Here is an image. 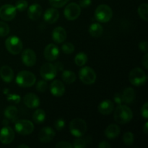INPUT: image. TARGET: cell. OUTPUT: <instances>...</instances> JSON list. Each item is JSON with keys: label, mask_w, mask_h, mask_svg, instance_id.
I'll use <instances>...</instances> for the list:
<instances>
[{"label": "cell", "mask_w": 148, "mask_h": 148, "mask_svg": "<svg viewBox=\"0 0 148 148\" xmlns=\"http://www.w3.org/2000/svg\"><path fill=\"white\" fill-rule=\"evenodd\" d=\"M17 114H18V111H17V108L13 106H8L4 111V116L8 119H14L17 116Z\"/></svg>", "instance_id": "cell-28"}, {"label": "cell", "mask_w": 148, "mask_h": 148, "mask_svg": "<svg viewBox=\"0 0 148 148\" xmlns=\"http://www.w3.org/2000/svg\"><path fill=\"white\" fill-rule=\"evenodd\" d=\"M80 6L75 2L67 4L64 10V16L67 20H75L80 15Z\"/></svg>", "instance_id": "cell-10"}, {"label": "cell", "mask_w": 148, "mask_h": 148, "mask_svg": "<svg viewBox=\"0 0 148 148\" xmlns=\"http://www.w3.org/2000/svg\"><path fill=\"white\" fill-rule=\"evenodd\" d=\"M142 64L144 66V67L145 69H148V53H145V55L144 56V57L143 58V60H142Z\"/></svg>", "instance_id": "cell-44"}, {"label": "cell", "mask_w": 148, "mask_h": 148, "mask_svg": "<svg viewBox=\"0 0 148 148\" xmlns=\"http://www.w3.org/2000/svg\"><path fill=\"white\" fill-rule=\"evenodd\" d=\"M15 7L12 4H4L0 7V18L4 21H10L16 16Z\"/></svg>", "instance_id": "cell-11"}, {"label": "cell", "mask_w": 148, "mask_h": 148, "mask_svg": "<svg viewBox=\"0 0 148 148\" xmlns=\"http://www.w3.org/2000/svg\"><path fill=\"white\" fill-rule=\"evenodd\" d=\"M72 146L75 148H84L86 147V141L83 139H80L78 137V139L74 141Z\"/></svg>", "instance_id": "cell-36"}, {"label": "cell", "mask_w": 148, "mask_h": 148, "mask_svg": "<svg viewBox=\"0 0 148 148\" xmlns=\"http://www.w3.org/2000/svg\"><path fill=\"white\" fill-rule=\"evenodd\" d=\"M79 77L80 80L85 85H92L96 80V73L89 66L82 67L79 70Z\"/></svg>", "instance_id": "cell-7"}, {"label": "cell", "mask_w": 148, "mask_h": 148, "mask_svg": "<svg viewBox=\"0 0 148 148\" xmlns=\"http://www.w3.org/2000/svg\"><path fill=\"white\" fill-rule=\"evenodd\" d=\"M43 55H44V57L46 58V60L49 61V62L56 60L59 55V48L55 44L50 43L45 48Z\"/></svg>", "instance_id": "cell-14"}, {"label": "cell", "mask_w": 148, "mask_h": 148, "mask_svg": "<svg viewBox=\"0 0 148 148\" xmlns=\"http://www.w3.org/2000/svg\"><path fill=\"white\" fill-rule=\"evenodd\" d=\"M14 138V132L10 127H4L0 131V142L2 144L8 145L13 141Z\"/></svg>", "instance_id": "cell-13"}, {"label": "cell", "mask_w": 148, "mask_h": 148, "mask_svg": "<svg viewBox=\"0 0 148 148\" xmlns=\"http://www.w3.org/2000/svg\"><path fill=\"white\" fill-rule=\"evenodd\" d=\"M59 17V12L56 8H49L45 12L43 19L45 21L50 24L56 23Z\"/></svg>", "instance_id": "cell-20"}, {"label": "cell", "mask_w": 148, "mask_h": 148, "mask_svg": "<svg viewBox=\"0 0 148 148\" xmlns=\"http://www.w3.org/2000/svg\"><path fill=\"white\" fill-rule=\"evenodd\" d=\"M62 78L64 82L67 84H71L74 82L76 79V75L75 72L70 70L64 71L62 75Z\"/></svg>", "instance_id": "cell-27"}, {"label": "cell", "mask_w": 148, "mask_h": 148, "mask_svg": "<svg viewBox=\"0 0 148 148\" xmlns=\"http://www.w3.org/2000/svg\"><path fill=\"white\" fill-rule=\"evenodd\" d=\"M114 100L116 103L118 104H121V103L123 102V99H122V95H121V93H116L115 94L114 97Z\"/></svg>", "instance_id": "cell-43"}, {"label": "cell", "mask_w": 148, "mask_h": 148, "mask_svg": "<svg viewBox=\"0 0 148 148\" xmlns=\"http://www.w3.org/2000/svg\"><path fill=\"white\" fill-rule=\"evenodd\" d=\"M87 124L82 119L76 118L71 121L69 124V130L71 134L76 137H81L87 131Z\"/></svg>", "instance_id": "cell-2"}, {"label": "cell", "mask_w": 148, "mask_h": 148, "mask_svg": "<svg viewBox=\"0 0 148 148\" xmlns=\"http://www.w3.org/2000/svg\"><path fill=\"white\" fill-rule=\"evenodd\" d=\"M10 29L8 25L4 22L0 21V36L4 37L10 33Z\"/></svg>", "instance_id": "cell-32"}, {"label": "cell", "mask_w": 148, "mask_h": 148, "mask_svg": "<svg viewBox=\"0 0 148 148\" xmlns=\"http://www.w3.org/2000/svg\"><path fill=\"white\" fill-rule=\"evenodd\" d=\"M132 111L130 107L125 105L118 106L114 112V119L118 124H124L132 119Z\"/></svg>", "instance_id": "cell-1"}, {"label": "cell", "mask_w": 148, "mask_h": 148, "mask_svg": "<svg viewBox=\"0 0 148 148\" xmlns=\"http://www.w3.org/2000/svg\"><path fill=\"white\" fill-rule=\"evenodd\" d=\"M129 79L131 84L134 86H142L147 81V75L140 68H134L130 72Z\"/></svg>", "instance_id": "cell-5"}, {"label": "cell", "mask_w": 148, "mask_h": 148, "mask_svg": "<svg viewBox=\"0 0 148 148\" xmlns=\"http://www.w3.org/2000/svg\"><path fill=\"white\" fill-rule=\"evenodd\" d=\"M23 103L30 108H36L40 105V99L34 93H27L23 98Z\"/></svg>", "instance_id": "cell-16"}, {"label": "cell", "mask_w": 148, "mask_h": 148, "mask_svg": "<svg viewBox=\"0 0 148 148\" xmlns=\"http://www.w3.org/2000/svg\"><path fill=\"white\" fill-rule=\"evenodd\" d=\"M113 16V11L109 6L106 4H101L95 11V17L100 23H107Z\"/></svg>", "instance_id": "cell-4"}, {"label": "cell", "mask_w": 148, "mask_h": 148, "mask_svg": "<svg viewBox=\"0 0 148 148\" xmlns=\"http://www.w3.org/2000/svg\"><path fill=\"white\" fill-rule=\"evenodd\" d=\"M54 127L57 131H62L65 127V121L63 119H58L55 121Z\"/></svg>", "instance_id": "cell-38"}, {"label": "cell", "mask_w": 148, "mask_h": 148, "mask_svg": "<svg viewBox=\"0 0 148 148\" xmlns=\"http://www.w3.org/2000/svg\"><path fill=\"white\" fill-rule=\"evenodd\" d=\"M138 14L140 17L145 21L148 20V5L147 3L140 4L138 7Z\"/></svg>", "instance_id": "cell-29"}, {"label": "cell", "mask_w": 148, "mask_h": 148, "mask_svg": "<svg viewBox=\"0 0 148 148\" xmlns=\"http://www.w3.org/2000/svg\"><path fill=\"white\" fill-rule=\"evenodd\" d=\"M103 28L99 23H92L90 25L89 33L92 37L98 38L102 36Z\"/></svg>", "instance_id": "cell-25"}, {"label": "cell", "mask_w": 148, "mask_h": 148, "mask_svg": "<svg viewBox=\"0 0 148 148\" xmlns=\"http://www.w3.org/2000/svg\"><path fill=\"white\" fill-rule=\"evenodd\" d=\"M147 41H141L139 44V48L141 50V51L145 52V53H147Z\"/></svg>", "instance_id": "cell-41"}, {"label": "cell", "mask_w": 148, "mask_h": 148, "mask_svg": "<svg viewBox=\"0 0 148 148\" xmlns=\"http://www.w3.org/2000/svg\"><path fill=\"white\" fill-rule=\"evenodd\" d=\"M5 46L12 54H18L23 50V42L17 36H10L6 40Z\"/></svg>", "instance_id": "cell-6"}, {"label": "cell", "mask_w": 148, "mask_h": 148, "mask_svg": "<svg viewBox=\"0 0 148 148\" xmlns=\"http://www.w3.org/2000/svg\"><path fill=\"white\" fill-rule=\"evenodd\" d=\"M28 3L26 0H18L15 4V8L20 12L25 11L27 9Z\"/></svg>", "instance_id": "cell-34"}, {"label": "cell", "mask_w": 148, "mask_h": 148, "mask_svg": "<svg viewBox=\"0 0 148 148\" xmlns=\"http://www.w3.org/2000/svg\"><path fill=\"white\" fill-rule=\"evenodd\" d=\"M92 1L91 0H79V5L81 7H88L91 5Z\"/></svg>", "instance_id": "cell-42"}, {"label": "cell", "mask_w": 148, "mask_h": 148, "mask_svg": "<svg viewBox=\"0 0 148 148\" xmlns=\"http://www.w3.org/2000/svg\"><path fill=\"white\" fill-rule=\"evenodd\" d=\"M141 114L142 116L144 117L145 119H147L148 118V103L147 102L141 108Z\"/></svg>", "instance_id": "cell-40"}, {"label": "cell", "mask_w": 148, "mask_h": 148, "mask_svg": "<svg viewBox=\"0 0 148 148\" xmlns=\"http://www.w3.org/2000/svg\"><path fill=\"white\" fill-rule=\"evenodd\" d=\"M55 137V131L49 127H44L38 134V139L40 142L44 143H49Z\"/></svg>", "instance_id": "cell-15"}, {"label": "cell", "mask_w": 148, "mask_h": 148, "mask_svg": "<svg viewBox=\"0 0 148 148\" xmlns=\"http://www.w3.org/2000/svg\"><path fill=\"white\" fill-rule=\"evenodd\" d=\"M19 148H29V146L26 145H20L18 146Z\"/></svg>", "instance_id": "cell-47"}, {"label": "cell", "mask_w": 148, "mask_h": 148, "mask_svg": "<svg viewBox=\"0 0 148 148\" xmlns=\"http://www.w3.org/2000/svg\"><path fill=\"white\" fill-rule=\"evenodd\" d=\"M143 131H144L145 134H147L148 133V123L147 122H146L145 124L144 127H143Z\"/></svg>", "instance_id": "cell-46"}, {"label": "cell", "mask_w": 148, "mask_h": 148, "mask_svg": "<svg viewBox=\"0 0 148 148\" xmlns=\"http://www.w3.org/2000/svg\"><path fill=\"white\" fill-rule=\"evenodd\" d=\"M56 72L57 69L55 65L49 62L42 65L40 69V75L45 80H51L54 79L56 75Z\"/></svg>", "instance_id": "cell-9"}, {"label": "cell", "mask_w": 148, "mask_h": 148, "mask_svg": "<svg viewBox=\"0 0 148 148\" xmlns=\"http://www.w3.org/2000/svg\"><path fill=\"white\" fill-rule=\"evenodd\" d=\"M15 131L21 135H28L34 130V125L29 120H19L14 125Z\"/></svg>", "instance_id": "cell-8"}, {"label": "cell", "mask_w": 148, "mask_h": 148, "mask_svg": "<svg viewBox=\"0 0 148 148\" xmlns=\"http://www.w3.org/2000/svg\"><path fill=\"white\" fill-rule=\"evenodd\" d=\"M50 90L52 95L56 97H61L65 92V86L61 81L54 80L50 85Z\"/></svg>", "instance_id": "cell-17"}, {"label": "cell", "mask_w": 148, "mask_h": 148, "mask_svg": "<svg viewBox=\"0 0 148 148\" xmlns=\"http://www.w3.org/2000/svg\"><path fill=\"white\" fill-rule=\"evenodd\" d=\"M62 50L64 53H66V54H70V53H73L75 51V46L71 43H65L62 45Z\"/></svg>", "instance_id": "cell-33"}, {"label": "cell", "mask_w": 148, "mask_h": 148, "mask_svg": "<svg viewBox=\"0 0 148 148\" xmlns=\"http://www.w3.org/2000/svg\"><path fill=\"white\" fill-rule=\"evenodd\" d=\"M56 147L58 148H72L73 147L72 144H70L68 142H65V141H62V142H59L56 145Z\"/></svg>", "instance_id": "cell-39"}, {"label": "cell", "mask_w": 148, "mask_h": 148, "mask_svg": "<svg viewBox=\"0 0 148 148\" xmlns=\"http://www.w3.org/2000/svg\"><path fill=\"white\" fill-rule=\"evenodd\" d=\"M120 128L116 124H110L105 130L106 137L110 140L115 139L119 135Z\"/></svg>", "instance_id": "cell-23"}, {"label": "cell", "mask_w": 148, "mask_h": 148, "mask_svg": "<svg viewBox=\"0 0 148 148\" xmlns=\"http://www.w3.org/2000/svg\"><path fill=\"white\" fill-rule=\"evenodd\" d=\"M69 0H49V3L54 8H59L64 6Z\"/></svg>", "instance_id": "cell-35"}, {"label": "cell", "mask_w": 148, "mask_h": 148, "mask_svg": "<svg viewBox=\"0 0 148 148\" xmlns=\"http://www.w3.org/2000/svg\"><path fill=\"white\" fill-rule=\"evenodd\" d=\"M87 61H88V56L85 53H77L75 58V62L77 66H82L86 64Z\"/></svg>", "instance_id": "cell-30"}, {"label": "cell", "mask_w": 148, "mask_h": 148, "mask_svg": "<svg viewBox=\"0 0 148 148\" xmlns=\"http://www.w3.org/2000/svg\"><path fill=\"white\" fill-rule=\"evenodd\" d=\"M36 77L34 74L29 71H21L16 77V82L17 85L23 88L31 87L36 83Z\"/></svg>", "instance_id": "cell-3"}, {"label": "cell", "mask_w": 148, "mask_h": 148, "mask_svg": "<svg viewBox=\"0 0 148 148\" xmlns=\"http://www.w3.org/2000/svg\"><path fill=\"white\" fill-rule=\"evenodd\" d=\"M22 61L27 66H33L36 63V55L34 51L27 49L22 52Z\"/></svg>", "instance_id": "cell-12"}, {"label": "cell", "mask_w": 148, "mask_h": 148, "mask_svg": "<svg viewBox=\"0 0 148 148\" xmlns=\"http://www.w3.org/2000/svg\"><path fill=\"white\" fill-rule=\"evenodd\" d=\"M0 77L4 82H10L14 78V72L9 66H3L0 69Z\"/></svg>", "instance_id": "cell-22"}, {"label": "cell", "mask_w": 148, "mask_h": 148, "mask_svg": "<svg viewBox=\"0 0 148 148\" xmlns=\"http://www.w3.org/2000/svg\"><path fill=\"white\" fill-rule=\"evenodd\" d=\"M46 119V113L42 109H37L33 114V120L36 124H41Z\"/></svg>", "instance_id": "cell-26"}, {"label": "cell", "mask_w": 148, "mask_h": 148, "mask_svg": "<svg viewBox=\"0 0 148 148\" xmlns=\"http://www.w3.org/2000/svg\"><path fill=\"white\" fill-rule=\"evenodd\" d=\"M123 102L127 104L132 103L135 99V91L133 88H127L121 93Z\"/></svg>", "instance_id": "cell-24"}, {"label": "cell", "mask_w": 148, "mask_h": 148, "mask_svg": "<svg viewBox=\"0 0 148 148\" xmlns=\"http://www.w3.org/2000/svg\"><path fill=\"white\" fill-rule=\"evenodd\" d=\"M98 147L100 148H110L111 147V145L109 144L106 141H103L101 143H100V144L98 145Z\"/></svg>", "instance_id": "cell-45"}, {"label": "cell", "mask_w": 148, "mask_h": 148, "mask_svg": "<svg viewBox=\"0 0 148 148\" xmlns=\"http://www.w3.org/2000/svg\"><path fill=\"white\" fill-rule=\"evenodd\" d=\"M66 36L67 35L66 30L62 27H56L52 32V38L57 43H63L66 40Z\"/></svg>", "instance_id": "cell-18"}, {"label": "cell", "mask_w": 148, "mask_h": 148, "mask_svg": "<svg viewBox=\"0 0 148 148\" xmlns=\"http://www.w3.org/2000/svg\"><path fill=\"white\" fill-rule=\"evenodd\" d=\"M123 141L127 145H132L134 142V134L130 132H127L123 136Z\"/></svg>", "instance_id": "cell-31"}, {"label": "cell", "mask_w": 148, "mask_h": 148, "mask_svg": "<svg viewBox=\"0 0 148 148\" xmlns=\"http://www.w3.org/2000/svg\"><path fill=\"white\" fill-rule=\"evenodd\" d=\"M114 104L111 100H105L98 106V111L103 115H108L114 111Z\"/></svg>", "instance_id": "cell-21"}, {"label": "cell", "mask_w": 148, "mask_h": 148, "mask_svg": "<svg viewBox=\"0 0 148 148\" xmlns=\"http://www.w3.org/2000/svg\"><path fill=\"white\" fill-rule=\"evenodd\" d=\"M42 14V7L40 4L35 3L31 4L27 10V15L32 20H36Z\"/></svg>", "instance_id": "cell-19"}, {"label": "cell", "mask_w": 148, "mask_h": 148, "mask_svg": "<svg viewBox=\"0 0 148 148\" xmlns=\"http://www.w3.org/2000/svg\"><path fill=\"white\" fill-rule=\"evenodd\" d=\"M48 84L45 80H40L36 85V89L39 92H45L47 90Z\"/></svg>", "instance_id": "cell-37"}]
</instances>
